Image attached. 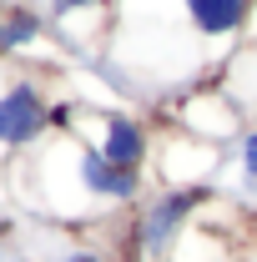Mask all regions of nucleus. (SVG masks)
<instances>
[{
	"label": "nucleus",
	"instance_id": "f257e3e1",
	"mask_svg": "<svg viewBox=\"0 0 257 262\" xmlns=\"http://www.w3.org/2000/svg\"><path fill=\"white\" fill-rule=\"evenodd\" d=\"M257 0H116L111 40L116 56L141 86H187L207 66L232 51L247 31Z\"/></svg>",
	"mask_w": 257,
	"mask_h": 262
},
{
	"label": "nucleus",
	"instance_id": "f03ea898",
	"mask_svg": "<svg viewBox=\"0 0 257 262\" xmlns=\"http://www.w3.org/2000/svg\"><path fill=\"white\" fill-rule=\"evenodd\" d=\"M20 177L31 182L26 202L40 207L56 222H101V217H121L136 212L146 196V177L116 171L96 151L91 136L81 131H56L46 136L35 151L20 157Z\"/></svg>",
	"mask_w": 257,
	"mask_h": 262
},
{
	"label": "nucleus",
	"instance_id": "7ed1b4c3",
	"mask_svg": "<svg viewBox=\"0 0 257 262\" xmlns=\"http://www.w3.org/2000/svg\"><path fill=\"white\" fill-rule=\"evenodd\" d=\"M212 202H217L212 187H157V192H146L126 222V257L131 262H172L177 242L187 237V227Z\"/></svg>",
	"mask_w": 257,
	"mask_h": 262
},
{
	"label": "nucleus",
	"instance_id": "20e7f679",
	"mask_svg": "<svg viewBox=\"0 0 257 262\" xmlns=\"http://www.w3.org/2000/svg\"><path fill=\"white\" fill-rule=\"evenodd\" d=\"M51 136V91L35 76L0 81V157H26Z\"/></svg>",
	"mask_w": 257,
	"mask_h": 262
},
{
	"label": "nucleus",
	"instance_id": "39448f33",
	"mask_svg": "<svg viewBox=\"0 0 257 262\" xmlns=\"http://www.w3.org/2000/svg\"><path fill=\"white\" fill-rule=\"evenodd\" d=\"M76 126L96 131L91 141H96V151L116 166V171H131V177H146V171H152L157 136L146 131V121H141L136 111H121V106H111V111H86ZM81 136H86V131H81Z\"/></svg>",
	"mask_w": 257,
	"mask_h": 262
},
{
	"label": "nucleus",
	"instance_id": "423d86ee",
	"mask_svg": "<svg viewBox=\"0 0 257 262\" xmlns=\"http://www.w3.org/2000/svg\"><path fill=\"white\" fill-rule=\"evenodd\" d=\"M172 126L197 136V141H212V146H227V141H237L242 136V106L227 96V86H192V91H182V101L172 106Z\"/></svg>",
	"mask_w": 257,
	"mask_h": 262
},
{
	"label": "nucleus",
	"instance_id": "0eeeda50",
	"mask_svg": "<svg viewBox=\"0 0 257 262\" xmlns=\"http://www.w3.org/2000/svg\"><path fill=\"white\" fill-rule=\"evenodd\" d=\"M46 10H35V5H5L0 10V56H20V51H31L35 40H46Z\"/></svg>",
	"mask_w": 257,
	"mask_h": 262
},
{
	"label": "nucleus",
	"instance_id": "6e6552de",
	"mask_svg": "<svg viewBox=\"0 0 257 262\" xmlns=\"http://www.w3.org/2000/svg\"><path fill=\"white\" fill-rule=\"evenodd\" d=\"M227 171H232V196L237 202H257V121L242 126V136L232 141Z\"/></svg>",
	"mask_w": 257,
	"mask_h": 262
},
{
	"label": "nucleus",
	"instance_id": "1a4fd4ad",
	"mask_svg": "<svg viewBox=\"0 0 257 262\" xmlns=\"http://www.w3.org/2000/svg\"><path fill=\"white\" fill-rule=\"evenodd\" d=\"M56 262H106V252H101V247H86V242H81V247H66V252H61Z\"/></svg>",
	"mask_w": 257,
	"mask_h": 262
},
{
	"label": "nucleus",
	"instance_id": "9d476101",
	"mask_svg": "<svg viewBox=\"0 0 257 262\" xmlns=\"http://www.w3.org/2000/svg\"><path fill=\"white\" fill-rule=\"evenodd\" d=\"M106 5H116V0H106Z\"/></svg>",
	"mask_w": 257,
	"mask_h": 262
}]
</instances>
